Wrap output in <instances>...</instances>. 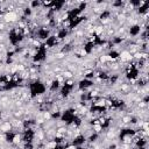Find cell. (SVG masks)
I'll return each mask as SVG.
<instances>
[{"label":"cell","mask_w":149,"mask_h":149,"mask_svg":"<svg viewBox=\"0 0 149 149\" xmlns=\"http://www.w3.org/2000/svg\"><path fill=\"white\" fill-rule=\"evenodd\" d=\"M64 149H78V147L74 146V144H72V143H70V144H68L66 147H64Z\"/></svg>","instance_id":"6da1fadb"}]
</instances>
